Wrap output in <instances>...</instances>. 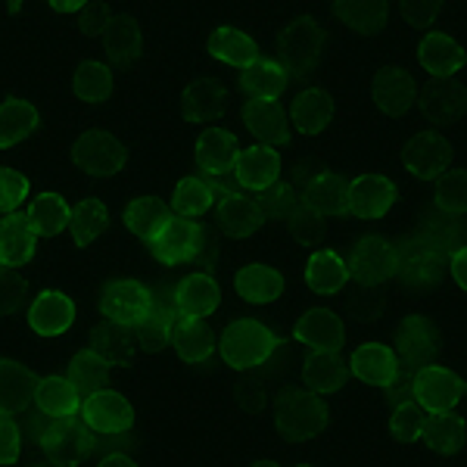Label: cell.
Wrapping results in <instances>:
<instances>
[{
    "mask_svg": "<svg viewBox=\"0 0 467 467\" xmlns=\"http://www.w3.org/2000/svg\"><path fill=\"white\" fill-rule=\"evenodd\" d=\"M268 222L265 206H262L259 191H250L244 187L234 197L215 202V224L218 231H224L228 237H250Z\"/></svg>",
    "mask_w": 467,
    "mask_h": 467,
    "instance_id": "obj_21",
    "label": "cell"
},
{
    "mask_svg": "<svg viewBox=\"0 0 467 467\" xmlns=\"http://www.w3.org/2000/svg\"><path fill=\"white\" fill-rule=\"evenodd\" d=\"M330 116H334V97L324 88L299 90L290 103V119L303 134H318L330 122Z\"/></svg>",
    "mask_w": 467,
    "mask_h": 467,
    "instance_id": "obj_38",
    "label": "cell"
},
{
    "mask_svg": "<svg viewBox=\"0 0 467 467\" xmlns=\"http://www.w3.org/2000/svg\"><path fill=\"white\" fill-rule=\"evenodd\" d=\"M37 228L28 222V215L4 213L0 224V262L4 268H26L37 255Z\"/></svg>",
    "mask_w": 467,
    "mask_h": 467,
    "instance_id": "obj_26",
    "label": "cell"
},
{
    "mask_svg": "<svg viewBox=\"0 0 467 467\" xmlns=\"http://www.w3.org/2000/svg\"><path fill=\"white\" fill-rule=\"evenodd\" d=\"M28 178L16 169H4L0 171V202H4V213H16L22 202L28 200Z\"/></svg>",
    "mask_w": 467,
    "mask_h": 467,
    "instance_id": "obj_55",
    "label": "cell"
},
{
    "mask_svg": "<svg viewBox=\"0 0 467 467\" xmlns=\"http://www.w3.org/2000/svg\"><path fill=\"white\" fill-rule=\"evenodd\" d=\"M206 184L213 191L215 202L234 197V193L244 191V181H240L237 169H222V171H206Z\"/></svg>",
    "mask_w": 467,
    "mask_h": 467,
    "instance_id": "obj_59",
    "label": "cell"
},
{
    "mask_svg": "<svg viewBox=\"0 0 467 467\" xmlns=\"http://www.w3.org/2000/svg\"><path fill=\"white\" fill-rule=\"evenodd\" d=\"M411 393L418 396L427 409L442 414V411H455L458 405H462L464 383H462V378H458L455 371H451V368L431 365V361H427V365H420L418 371H414Z\"/></svg>",
    "mask_w": 467,
    "mask_h": 467,
    "instance_id": "obj_13",
    "label": "cell"
},
{
    "mask_svg": "<svg viewBox=\"0 0 467 467\" xmlns=\"http://www.w3.org/2000/svg\"><path fill=\"white\" fill-rule=\"evenodd\" d=\"M327 405L324 396L315 389H287L275 405V424L277 433L290 442H312L327 431Z\"/></svg>",
    "mask_w": 467,
    "mask_h": 467,
    "instance_id": "obj_2",
    "label": "cell"
},
{
    "mask_svg": "<svg viewBox=\"0 0 467 467\" xmlns=\"http://www.w3.org/2000/svg\"><path fill=\"white\" fill-rule=\"evenodd\" d=\"M109 371H112V368L107 365V361H100L85 346L78 356H72L69 368H66V378L75 383V389H78L81 396H88V393H97V389L107 387V374Z\"/></svg>",
    "mask_w": 467,
    "mask_h": 467,
    "instance_id": "obj_50",
    "label": "cell"
},
{
    "mask_svg": "<svg viewBox=\"0 0 467 467\" xmlns=\"http://www.w3.org/2000/svg\"><path fill=\"white\" fill-rule=\"evenodd\" d=\"M464 440H467V420L462 414H451V411L436 414L431 431L424 436L427 449L436 451V455H455L464 446Z\"/></svg>",
    "mask_w": 467,
    "mask_h": 467,
    "instance_id": "obj_48",
    "label": "cell"
},
{
    "mask_svg": "<svg viewBox=\"0 0 467 467\" xmlns=\"http://www.w3.org/2000/svg\"><path fill=\"white\" fill-rule=\"evenodd\" d=\"M26 299V277L22 268H4V308H16Z\"/></svg>",
    "mask_w": 467,
    "mask_h": 467,
    "instance_id": "obj_60",
    "label": "cell"
},
{
    "mask_svg": "<svg viewBox=\"0 0 467 467\" xmlns=\"http://www.w3.org/2000/svg\"><path fill=\"white\" fill-rule=\"evenodd\" d=\"M35 405L41 411L63 418V414H75L81 409V393L63 374H44V378H37L35 387Z\"/></svg>",
    "mask_w": 467,
    "mask_h": 467,
    "instance_id": "obj_42",
    "label": "cell"
},
{
    "mask_svg": "<svg viewBox=\"0 0 467 467\" xmlns=\"http://www.w3.org/2000/svg\"><path fill=\"white\" fill-rule=\"evenodd\" d=\"M324 50H327V32L318 19L303 16L293 19L277 32V59L287 66L290 72H312L318 69Z\"/></svg>",
    "mask_w": 467,
    "mask_h": 467,
    "instance_id": "obj_4",
    "label": "cell"
},
{
    "mask_svg": "<svg viewBox=\"0 0 467 467\" xmlns=\"http://www.w3.org/2000/svg\"><path fill=\"white\" fill-rule=\"evenodd\" d=\"M153 299H156V293L150 290L147 284L134 281V277H122V281L107 284V290H103V296H100V312L107 315V321L134 330L144 321Z\"/></svg>",
    "mask_w": 467,
    "mask_h": 467,
    "instance_id": "obj_9",
    "label": "cell"
},
{
    "mask_svg": "<svg viewBox=\"0 0 467 467\" xmlns=\"http://www.w3.org/2000/svg\"><path fill=\"white\" fill-rule=\"evenodd\" d=\"M287 66L277 59L255 57L253 63H246L240 69V90L246 94V100H281V94L287 90Z\"/></svg>",
    "mask_w": 467,
    "mask_h": 467,
    "instance_id": "obj_27",
    "label": "cell"
},
{
    "mask_svg": "<svg viewBox=\"0 0 467 467\" xmlns=\"http://www.w3.org/2000/svg\"><path fill=\"white\" fill-rule=\"evenodd\" d=\"M0 378H4V409L6 411H22V409H28V405H35L37 378L22 365V361L4 358L0 361Z\"/></svg>",
    "mask_w": 467,
    "mask_h": 467,
    "instance_id": "obj_45",
    "label": "cell"
},
{
    "mask_svg": "<svg viewBox=\"0 0 467 467\" xmlns=\"http://www.w3.org/2000/svg\"><path fill=\"white\" fill-rule=\"evenodd\" d=\"M47 4H50V10H57V13H81L90 0H47Z\"/></svg>",
    "mask_w": 467,
    "mask_h": 467,
    "instance_id": "obj_62",
    "label": "cell"
},
{
    "mask_svg": "<svg viewBox=\"0 0 467 467\" xmlns=\"http://www.w3.org/2000/svg\"><path fill=\"white\" fill-rule=\"evenodd\" d=\"M128 327H119V324H103V327H94L88 337V349L94 352L100 361H107L109 368H125L134 356V334H125Z\"/></svg>",
    "mask_w": 467,
    "mask_h": 467,
    "instance_id": "obj_43",
    "label": "cell"
},
{
    "mask_svg": "<svg viewBox=\"0 0 467 467\" xmlns=\"http://www.w3.org/2000/svg\"><path fill=\"white\" fill-rule=\"evenodd\" d=\"M206 50L215 63L234 66V69H244L246 63H253L259 57V47H255L253 35L244 32V28H234V26H222L209 35Z\"/></svg>",
    "mask_w": 467,
    "mask_h": 467,
    "instance_id": "obj_33",
    "label": "cell"
},
{
    "mask_svg": "<svg viewBox=\"0 0 467 467\" xmlns=\"http://www.w3.org/2000/svg\"><path fill=\"white\" fill-rule=\"evenodd\" d=\"M22 436L26 433H22V427L16 424V418H13L10 411H4V418H0V462L4 464H16Z\"/></svg>",
    "mask_w": 467,
    "mask_h": 467,
    "instance_id": "obj_56",
    "label": "cell"
},
{
    "mask_svg": "<svg viewBox=\"0 0 467 467\" xmlns=\"http://www.w3.org/2000/svg\"><path fill=\"white\" fill-rule=\"evenodd\" d=\"M327 218L318 215V213H299L296 218H290L284 228H287L293 234V240H296L299 246H318L321 244V237H324V231H327Z\"/></svg>",
    "mask_w": 467,
    "mask_h": 467,
    "instance_id": "obj_54",
    "label": "cell"
},
{
    "mask_svg": "<svg viewBox=\"0 0 467 467\" xmlns=\"http://www.w3.org/2000/svg\"><path fill=\"white\" fill-rule=\"evenodd\" d=\"M193 160H197L202 171L234 169L240 160L237 138H234L231 131H222V128H206V131L193 140Z\"/></svg>",
    "mask_w": 467,
    "mask_h": 467,
    "instance_id": "obj_35",
    "label": "cell"
},
{
    "mask_svg": "<svg viewBox=\"0 0 467 467\" xmlns=\"http://www.w3.org/2000/svg\"><path fill=\"white\" fill-rule=\"evenodd\" d=\"M244 125L259 144H284L287 140V112L277 107V100H246Z\"/></svg>",
    "mask_w": 467,
    "mask_h": 467,
    "instance_id": "obj_37",
    "label": "cell"
},
{
    "mask_svg": "<svg viewBox=\"0 0 467 467\" xmlns=\"http://www.w3.org/2000/svg\"><path fill=\"white\" fill-rule=\"evenodd\" d=\"M467 109V94L462 85H436L424 100V119L431 125H449Z\"/></svg>",
    "mask_w": 467,
    "mask_h": 467,
    "instance_id": "obj_47",
    "label": "cell"
},
{
    "mask_svg": "<svg viewBox=\"0 0 467 467\" xmlns=\"http://www.w3.org/2000/svg\"><path fill=\"white\" fill-rule=\"evenodd\" d=\"M181 112L193 125H215L228 112V90L215 78H193L181 90Z\"/></svg>",
    "mask_w": 467,
    "mask_h": 467,
    "instance_id": "obj_22",
    "label": "cell"
},
{
    "mask_svg": "<svg viewBox=\"0 0 467 467\" xmlns=\"http://www.w3.org/2000/svg\"><path fill=\"white\" fill-rule=\"evenodd\" d=\"M103 54H107V63L112 66H134L144 54V32L128 13H119L112 16L109 28L103 32Z\"/></svg>",
    "mask_w": 467,
    "mask_h": 467,
    "instance_id": "obj_29",
    "label": "cell"
},
{
    "mask_svg": "<svg viewBox=\"0 0 467 467\" xmlns=\"http://www.w3.org/2000/svg\"><path fill=\"white\" fill-rule=\"evenodd\" d=\"M215 340L218 337L209 327H202V321H184L171 346H175L178 358L184 361V365L197 368V365H206V361L215 356V346H218Z\"/></svg>",
    "mask_w": 467,
    "mask_h": 467,
    "instance_id": "obj_46",
    "label": "cell"
},
{
    "mask_svg": "<svg viewBox=\"0 0 467 467\" xmlns=\"http://www.w3.org/2000/svg\"><path fill=\"white\" fill-rule=\"evenodd\" d=\"M349 371L352 378L368 383L378 389H393L399 374H402V361H399V349L380 343L365 340L349 352Z\"/></svg>",
    "mask_w": 467,
    "mask_h": 467,
    "instance_id": "obj_10",
    "label": "cell"
},
{
    "mask_svg": "<svg viewBox=\"0 0 467 467\" xmlns=\"http://www.w3.org/2000/svg\"><path fill=\"white\" fill-rule=\"evenodd\" d=\"M396 349L405 361L427 365L440 352V330L433 327L424 315H405L396 327Z\"/></svg>",
    "mask_w": 467,
    "mask_h": 467,
    "instance_id": "obj_28",
    "label": "cell"
},
{
    "mask_svg": "<svg viewBox=\"0 0 467 467\" xmlns=\"http://www.w3.org/2000/svg\"><path fill=\"white\" fill-rule=\"evenodd\" d=\"M349 265H352V277H356L358 284L380 287V284L396 277L399 244L383 237V234H365V237H358L356 244H352Z\"/></svg>",
    "mask_w": 467,
    "mask_h": 467,
    "instance_id": "obj_7",
    "label": "cell"
},
{
    "mask_svg": "<svg viewBox=\"0 0 467 467\" xmlns=\"http://www.w3.org/2000/svg\"><path fill=\"white\" fill-rule=\"evenodd\" d=\"M436 411L427 409L418 396H405V399H396L393 411H389V431H393L396 440L402 442H420L431 431Z\"/></svg>",
    "mask_w": 467,
    "mask_h": 467,
    "instance_id": "obj_36",
    "label": "cell"
},
{
    "mask_svg": "<svg viewBox=\"0 0 467 467\" xmlns=\"http://www.w3.org/2000/svg\"><path fill=\"white\" fill-rule=\"evenodd\" d=\"M299 187H303L306 209L308 213H318L324 218H343L349 215V197H346V181L330 175L327 169H299L296 175Z\"/></svg>",
    "mask_w": 467,
    "mask_h": 467,
    "instance_id": "obj_12",
    "label": "cell"
},
{
    "mask_svg": "<svg viewBox=\"0 0 467 467\" xmlns=\"http://www.w3.org/2000/svg\"><path fill=\"white\" fill-rule=\"evenodd\" d=\"M109 228V209L103 200L97 197H81L72 202V215H69V240L72 246L85 250V246L94 244L103 231Z\"/></svg>",
    "mask_w": 467,
    "mask_h": 467,
    "instance_id": "obj_34",
    "label": "cell"
},
{
    "mask_svg": "<svg viewBox=\"0 0 467 467\" xmlns=\"http://www.w3.org/2000/svg\"><path fill=\"white\" fill-rule=\"evenodd\" d=\"M234 169H237L244 187H250V191H265V187L281 181V156H277L275 144H253V147L240 150V160Z\"/></svg>",
    "mask_w": 467,
    "mask_h": 467,
    "instance_id": "obj_30",
    "label": "cell"
},
{
    "mask_svg": "<svg viewBox=\"0 0 467 467\" xmlns=\"http://www.w3.org/2000/svg\"><path fill=\"white\" fill-rule=\"evenodd\" d=\"M171 209L181 215H191V218H202L209 215V209L215 206V197L213 191H209L206 178H181L175 184V191H171Z\"/></svg>",
    "mask_w": 467,
    "mask_h": 467,
    "instance_id": "obj_49",
    "label": "cell"
},
{
    "mask_svg": "<svg viewBox=\"0 0 467 467\" xmlns=\"http://www.w3.org/2000/svg\"><path fill=\"white\" fill-rule=\"evenodd\" d=\"M281 349V337L262 321H234L218 337V352L231 371H259Z\"/></svg>",
    "mask_w": 467,
    "mask_h": 467,
    "instance_id": "obj_1",
    "label": "cell"
},
{
    "mask_svg": "<svg viewBox=\"0 0 467 467\" xmlns=\"http://www.w3.org/2000/svg\"><path fill=\"white\" fill-rule=\"evenodd\" d=\"M26 324L37 340H57L75 324V299L63 290H37L26 306Z\"/></svg>",
    "mask_w": 467,
    "mask_h": 467,
    "instance_id": "obj_8",
    "label": "cell"
},
{
    "mask_svg": "<svg viewBox=\"0 0 467 467\" xmlns=\"http://www.w3.org/2000/svg\"><path fill=\"white\" fill-rule=\"evenodd\" d=\"M94 440H97V431L75 411V414H63V418H54V424H50L47 436H44L37 449L54 464H78V462H85V458H90Z\"/></svg>",
    "mask_w": 467,
    "mask_h": 467,
    "instance_id": "obj_5",
    "label": "cell"
},
{
    "mask_svg": "<svg viewBox=\"0 0 467 467\" xmlns=\"http://www.w3.org/2000/svg\"><path fill=\"white\" fill-rule=\"evenodd\" d=\"M165 215L169 213H165L162 200H156V197H131L122 209L125 228L131 234H138V237H144V240L156 231V224H160Z\"/></svg>",
    "mask_w": 467,
    "mask_h": 467,
    "instance_id": "obj_51",
    "label": "cell"
},
{
    "mask_svg": "<svg viewBox=\"0 0 467 467\" xmlns=\"http://www.w3.org/2000/svg\"><path fill=\"white\" fill-rule=\"evenodd\" d=\"M72 162L78 171H85L90 178H112L125 169L128 162V150L122 147V140L109 131H85L75 138L72 144Z\"/></svg>",
    "mask_w": 467,
    "mask_h": 467,
    "instance_id": "obj_6",
    "label": "cell"
},
{
    "mask_svg": "<svg viewBox=\"0 0 467 467\" xmlns=\"http://www.w3.org/2000/svg\"><path fill=\"white\" fill-rule=\"evenodd\" d=\"M4 4H6V10H10V13H19L22 6H26V0H4Z\"/></svg>",
    "mask_w": 467,
    "mask_h": 467,
    "instance_id": "obj_63",
    "label": "cell"
},
{
    "mask_svg": "<svg viewBox=\"0 0 467 467\" xmlns=\"http://www.w3.org/2000/svg\"><path fill=\"white\" fill-rule=\"evenodd\" d=\"M206 244V234L200 228V218L191 215H165L156 231L147 237L150 253L156 255L162 268H178L187 265V262H197V255Z\"/></svg>",
    "mask_w": 467,
    "mask_h": 467,
    "instance_id": "obj_3",
    "label": "cell"
},
{
    "mask_svg": "<svg viewBox=\"0 0 467 467\" xmlns=\"http://www.w3.org/2000/svg\"><path fill=\"white\" fill-rule=\"evenodd\" d=\"M451 160H455V150L440 131H420L402 147V169L420 181H436L451 169Z\"/></svg>",
    "mask_w": 467,
    "mask_h": 467,
    "instance_id": "obj_11",
    "label": "cell"
},
{
    "mask_svg": "<svg viewBox=\"0 0 467 467\" xmlns=\"http://www.w3.org/2000/svg\"><path fill=\"white\" fill-rule=\"evenodd\" d=\"M433 206L467 215V169H449L433 181Z\"/></svg>",
    "mask_w": 467,
    "mask_h": 467,
    "instance_id": "obj_52",
    "label": "cell"
},
{
    "mask_svg": "<svg viewBox=\"0 0 467 467\" xmlns=\"http://www.w3.org/2000/svg\"><path fill=\"white\" fill-rule=\"evenodd\" d=\"M181 324H184V318H181L171 293L169 296H160V293H156L150 312L144 315V321H140L131 334H134V340H138V346H144L150 352H160L165 346L175 343V334L181 330Z\"/></svg>",
    "mask_w": 467,
    "mask_h": 467,
    "instance_id": "obj_23",
    "label": "cell"
},
{
    "mask_svg": "<svg viewBox=\"0 0 467 467\" xmlns=\"http://www.w3.org/2000/svg\"><path fill=\"white\" fill-rule=\"evenodd\" d=\"M171 299H175L184 321H206V318H213L215 308L222 306V287H218L213 271L200 268L181 277L175 287H171Z\"/></svg>",
    "mask_w": 467,
    "mask_h": 467,
    "instance_id": "obj_14",
    "label": "cell"
},
{
    "mask_svg": "<svg viewBox=\"0 0 467 467\" xmlns=\"http://www.w3.org/2000/svg\"><path fill=\"white\" fill-rule=\"evenodd\" d=\"M393 281L411 293H424L440 281V259L427 246H420L414 237H409L399 246V265Z\"/></svg>",
    "mask_w": 467,
    "mask_h": 467,
    "instance_id": "obj_25",
    "label": "cell"
},
{
    "mask_svg": "<svg viewBox=\"0 0 467 467\" xmlns=\"http://www.w3.org/2000/svg\"><path fill=\"white\" fill-rule=\"evenodd\" d=\"M234 290L244 303L250 306H268L275 299H281L284 293V277L277 275L271 265H262V262H250L234 275Z\"/></svg>",
    "mask_w": 467,
    "mask_h": 467,
    "instance_id": "obj_31",
    "label": "cell"
},
{
    "mask_svg": "<svg viewBox=\"0 0 467 467\" xmlns=\"http://www.w3.org/2000/svg\"><path fill=\"white\" fill-rule=\"evenodd\" d=\"M399 10L409 26H431L442 13V0H399Z\"/></svg>",
    "mask_w": 467,
    "mask_h": 467,
    "instance_id": "obj_57",
    "label": "cell"
},
{
    "mask_svg": "<svg viewBox=\"0 0 467 467\" xmlns=\"http://www.w3.org/2000/svg\"><path fill=\"white\" fill-rule=\"evenodd\" d=\"M37 125H41V116H37L32 103L22 100V97H6L4 109H0V147H19L22 140L32 138Z\"/></svg>",
    "mask_w": 467,
    "mask_h": 467,
    "instance_id": "obj_39",
    "label": "cell"
},
{
    "mask_svg": "<svg viewBox=\"0 0 467 467\" xmlns=\"http://www.w3.org/2000/svg\"><path fill=\"white\" fill-rule=\"evenodd\" d=\"M78 414L97 433H125L134 427V405L119 389H107V387L97 389V393L81 396Z\"/></svg>",
    "mask_w": 467,
    "mask_h": 467,
    "instance_id": "obj_17",
    "label": "cell"
},
{
    "mask_svg": "<svg viewBox=\"0 0 467 467\" xmlns=\"http://www.w3.org/2000/svg\"><path fill=\"white\" fill-rule=\"evenodd\" d=\"M449 275H451V281L467 293V244H462L449 255Z\"/></svg>",
    "mask_w": 467,
    "mask_h": 467,
    "instance_id": "obj_61",
    "label": "cell"
},
{
    "mask_svg": "<svg viewBox=\"0 0 467 467\" xmlns=\"http://www.w3.org/2000/svg\"><path fill=\"white\" fill-rule=\"evenodd\" d=\"M334 13L349 32L371 35L387 26L389 0H334Z\"/></svg>",
    "mask_w": 467,
    "mask_h": 467,
    "instance_id": "obj_41",
    "label": "cell"
},
{
    "mask_svg": "<svg viewBox=\"0 0 467 467\" xmlns=\"http://www.w3.org/2000/svg\"><path fill=\"white\" fill-rule=\"evenodd\" d=\"M116 13H109V6L107 4H100V0H90V4L81 10V16H78V28L85 35H94V37H103V32L109 28V22Z\"/></svg>",
    "mask_w": 467,
    "mask_h": 467,
    "instance_id": "obj_58",
    "label": "cell"
},
{
    "mask_svg": "<svg viewBox=\"0 0 467 467\" xmlns=\"http://www.w3.org/2000/svg\"><path fill=\"white\" fill-rule=\"evenodd\" d=\"M371 100L380 116L402 119L418 107V81L405 69H399V66H387V69L374 75Z\"/></svg>",
    "mask_w": 467,
    "mask_h": 467,
    "instance_id": "obj_18",
    "label": "cell"
},
{
    "mask_svg": "<svg viewBox=\"0 0 467 467\" xmlns=\"http://www.w3.org/2000/svg\"><path fill=\"white\" fill-rule=\"evenodd\" d=\"M303 277L308 287L321 293V296H337L352 281V265L337 250H330V246H318V250L308 253Z\"/></svg>",
    "mask_w": 467,
    "mask_h": 467,
    "instance_id": "obj_24",
    "label": "cell"
},
{
    "mask_svg": "<svg viewBox=\"0 0 467 467\" xmlns=\"http://www.w3.org/2000/svg\"><path fill=\"white\" fill-rule=\"evenodd\" d=\"M112 88H116V78H112V69L100 59H85V63L75 69L72 75V94L78 97L88 107H100L112 97Z\"/></svg>",
    "mask_w": 467,
    "mask_h": 467,
    "instance_id": "obj_40",
    "label": "cell"
},
{
    "mask_svg": "<svg viewBox=\"0 0 467 467\" xmlns=\"http://www.w3.org/2000/svg\"><path fill=\"white\" fill-rule=\"evenodd\" d=\"M418 63L433 81H449L467 66V54L451 32H427L418 44Z\"/></svg>",
    "mask_w": 467,
    "mask_h": 467,
    "instance_id": "obj_20",
    "label": "cell"
},
{
    "mask_svg": "<svg viewBox=\"0 0 467 467\" xmlns=\"http://www.w3.org/2000/svg\"><path fill=\"white\" fill-rule=\"evenodd\" d=\"M346 197H349V215L358 218H383L396 206V184L378 171H361L346 181Z\"/></svg>",
    "mask_w": 467,
    "mask_h": 467,
    "instance_id": "obj_15",
    "label": "cell"
},
{
    "mask_svg": "<svg viewBox=\"0 0 467 467\" xmlns=\"http://www.w3.org/2000/svg\"><path fill=\"white\" fill-rule=\"evenodd\" d=\"M28 222L35 224L41 237H54L63 228H69V215H72V206L59 197L57 191H41L37 197L28 202Z\"/></svg>",
    "mask_w": 467,
    "mask_h": 467,
    "instance_id": "obj_44",
    "label": "cell"
},
{
    "mask_svg": "<svg viewBox=\"0 0 467 467\" xmlns=\"http://www.w3.org/2000/svg\"><path fill=\"white\" fill-rule=\"evenodd\" d=\"M90 458H97L100 464H128L134 458L131 436H128V431L125 433H97Z\"/></svg>",
    "mask_w": 467,
    "mask_h": 467,
    "instance_id": "obj_53",
    "label": "cell"
},
{
    "mask_svg": "<svg viewBox=\"0 0 467 467\" xmlns=\"http://www.w3.org/2000/svg\"><path fill=\"white\" fill-rule=\"evenodd\" d=\"M293 337L306 352H340L346 346V324L334 308L315 306L296 321Z\"/></svg>",
    "mask_w": 467,
    "mask_h": 467,
    "instance_id": "obj_19",
    "label": "cell"
},
{
    "mask_svg": "<svg viewBox=\"0 0 467 467\" xmlns=\"http://www.w3.org/2000/svg\"><path fill=\"white\" fill-rule=\"evenodd\" d=\"M467 231V215L462 213H449V209H427L424 218H420L418 231L411 234L420 246H427L436 259H449L451 253L462 246Z\"/></svg>",
    "mask_w": 467,
    "mask_h": 467,
    "instance_id": "obj_16",
    "label": "cell"
},
{
    "mask_svg": "<svg viewBox=\"0 0 467 467\" xmlns=\"http://www.w3.org/2000/svg\"><path fill=\"white\" fill-rule=\"evenodd\" d=\"M349 378H352L349 358L343 361L340 352H308L303 365V380L308 389H315L321 396L340 393Z\"/></svg>",
    "mask_w": 467,
    "mask_h": 467,
    "instance_id": "obj_32",
    "label": "cell"
}]
</instances>
